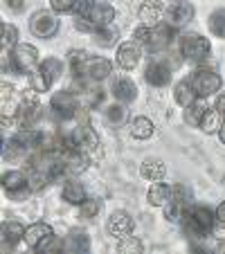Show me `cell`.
I'll list each match as a JSON object with an SVG mask.
<instances>
[{
  "mask_svg": "<svg viewBox=\"0 0 225 254\" xmlns=\"http://www.w3.org/2000/svg\"><path fill=\"white\" fill-rule=\"evenodd\" d=\"M29 86H32L34 92H48L50 88H52V83L48 81V77H45L39 67H34V70L29 72Z\"/></svg>",
  "mask_w": 225,
  "mask_h": 254,
  "instance_id": "e575fe53",
  "label": "cell"
},
{
  "mask_svg": "<svg viewBox=\"0 0 225 254\" xmlns=\"http://www.w3.org/2000/svg\"><path fill=\"white\" fill-rule=\"evenodd\" d=\"M0 45H2L5 52H9V50H14L18 45V27L16 25L11 23L0 25Z\"/></svg>",
  "mask_w": 225,
  "mask_h": 254,
  "instance_id": "d6a6232c",
  "label": "cell"
},
{
  "mask_svg": "<svg viewBox=\"0 0 225 254\" xmlns=\"http://www.w3.org/2000/svg\"><path fill=\"white\" fill-rule=\"evenodd\" d=\"M5 7L9 11H14V14H23V11H25V2H23V0H5Z\"/></svg>",
  "mask_w": 225,
  "mask_h": 254,
  "instance_id": "ab89813d",
  "label": "cell"
},
{
  "mask_svg": "<svg viewBox=\"0 0 225 254\" xmlns=\"http://www.w3.org/2000/svg\"><path fill=\"white\" fill-rule=\"evenodd\" d=\"M140 14V23L147 25V27H155L164 20V11L158 7V2H142L138 9Z\"/></svg>",
  "mask_w": 225,
  "mask_h": 254,
  "instance_id": "ffe728a7",
  "label": "cell"
},
{
  "mask_svg": "<svg viewBox=\"0 0 225 254\" xmlns=\"http://www.w3.org/2000/svg\"><path fill=\"white\" fill-rule=\"evenodd\" d=\"M39 63V50L29 43H18L14 50H9V65L5 67V72L29 74Z\"/></svg>",
  "mask_w": 225,
  "mask_h": 254,
  "instance_id": "5b68a950",
  "label": "cell"
},
{
  "mask_svg": "<svg viewBox=\"0 0 225 254\" xmlns=\"http://www.w3.org/2000/svg\"><path fill=\"white\" fill-rule=\"evenodd\" d=\"M90 57V54L86 52V50H72L70 54H68V63H70V72H75L79 65H81L86 59Z\"/></svg>",
  "mask_w": 225,
  "mask_h": 254,
  "instance_id": "f35d334b",
  "label": "cell"
},
{
  "mask_svg": "<svg viewBox=\"0 0 225 254\" xmlns=\"http://www.w3.org/2000/svg\"><path fill=\"white\" fill-rule=\"evenodd\" d=\"M214 211H216V221H223V223H225V200L221 202V205L216 207Z\"/></svg>",
  "mask_w": 225,
  "mask_h": 254,
  "instance_id": "ee69618b",
  "label": "cell"
},
{
  "mask_svg": "<svg viewBox=\"0 0 225 254\" xmlns=\"http://www.w3.org/2000/svg\"><path fill=\"white\" fill-rule=\"evenodd\" d=\"M219 137H221V142L225 144V122H223V126H221V130H219Z\"/></svg>",
  "mask_w": 225,
  "mask_h": 254,
  "instance_id": "f6af8a7d",
  "label": "cell"
},
{
  "mask_svg": "<svg viewBox=\"0 0 225 254\" xmlns=\"http://www.w3.org/2000/svg\"><path fill=\"white\" fill-rule=\"evenodd\" d=\"M92 41H95V45H99V48H115L117 41H120V32H117L113 25H104V27H97L95 32H92Z\"/></svg>",
  "mask_w": 225,
  "mask_h": 254,
  "instance_id": "d4e9b609",
  "label": "cell"
},
{
  "mask_svg": "<svg viewBox=\"0 0 225 254\" xmlns=\"http://www.w3.org/2000/svg\"><path fill=\"white\" fill-rule=\"evenodd\" d=\"M2 191L11 200H25L32 193L29 176L23 171H5L2 173Z\"/></svg>",
  "mask_w": 225,
  "mask_h": 254,
  "instance_id": "7c38bea8",
  "label": "cell"
},
{
  "mask_svg": "<svg viewBox=\"0 0 225 254\" xmlns=\"http://www.w3.org/2000/svg\"><path fill=\"white\" fill-rule=\"evenodd\" d=\"M140 59H142V48H138L135 41H126L117 48L115 65L120 70H133V67L140 65Z\"/></svg>",
  "mask_w": 225,
  "mask_h": 254,
  "instance_id": "9a60e30c",
  "label": "cell"
},
{
  "mask_svg": "<svg viewBox=\"0 0 225 254\" xmlns=\"http://www.w3.org/2000/svg\"><path fill=\"white\" fill-rule=\"evenodd\" d=\"M142 250H144L142 241L135 239V236H124L117 243V252H122V254H140Z\"/></svg>",
  "mask_w": 225,
  "mask_h": 254,
  "instance_id": "d590c367",
  "label": "cell"
},
{
  "mask_svg": "<svg viewBox=\"0 0 225 254\" xmlns=\"http://www.w3.org/2000/svg\"><path fill=\"white\" fill-rule=\"evenodd\" d=\"M207 108H210V106L205 104V99H201V97H198V99L194 101L192 106H187L185 113H182V117H185V124L196 126V128H198V124H201V120H203V115H205Z\"/></svg>",
  "mask_w": 225,
  "mask_h": 254,
  "instance_id": "4dcf8cb0",
  "label": "cell"
},
{
  "mask_svg": "<svg viewBox=\"0 0 225 254\" xmlns=\"http://www.w3.org/2000/svg\"><path fill=\"white\" fill-rule=\"evenodd\" d=\"M194 16H196V9H194L192 2L180 0L178 5H173L171 9L164 11V23L171 25L173 29H180V27H185L187 23H192Z\"/></svg>",
  "mask_w": 225,
  "mask_h": 254,
  "instance_id": "5bb4252c",
  "label": "cell"
},
{
  "mask_svg": "<svg viewBox=\"0 0 225 254\" xmlns=\"http://www.w3.org/2000/svg\"><path fill=\"white\" fill-rule=\"evenodd\" d=\"M212 236H214L216 241H225V223H223V221H216V223H214Z\"/></svg>",
  "mask_w": 225,
  "mask_h": 254,
  "instance_id": "60d3db41",
  "label": "cell"
},
{
  "mask_svg": "<svg viewBox=\"0 0 225 254\" xmlns=\"http://www.w3.org/2000/svg\"><path fill=\"white\" fill-rule=\"evenodd\" d=\"M110 92H113L115 101H120V104H133L138 99V86L129 77H117L113 81V86H110Z\"/></svg>",
  "mask_w": 225,
  "mask_h": 254,
  "instance_id": "e0dca14e",
  "label": "cell"
},
{
  "mask_svg": "<svg viewBox=\"0 0 225 254\" xmlns=\"http://www.w3.org/2000/svg\"><path fill=\"white\" fill-rule=\"evenodd\" d=\"M194 202V191L187 185H173L171 187V196L169 200L162 205V211H164V218L169 223H180V216L185 211V207H189Z\"/></svg>",
  "mask_w": 225,
  "mask_h": 254,
  "instance_id": "8992f818",
  "label": "cell"
},
{
  "mask_svg": "<svg viewBox=\"0 0 225 254\" xmlns=\"http://www.w3.org/2000/svg\"><path fill=\"white\" fill-rule=\"evenodd\" d=\"M214 108L221 113V115L225 117V92H219V97H216V104H214Z\"/></svg>",
  "mask_w": 225,
  "mask_h": 254,
  "instance_id": "b9f144b4",
  "label": "cell"
},
{
  "mask_svg": "<svg viewBox=\"0 0 225 254\" xmlns=\"http://www.w3.org/2000/svg\"><path fill=\"white\" fill-rule=\"evenodd\" d=\"M14 117H16L18 128H36V124H39L41 117H43V106L34 99L32 95H25L23 101L16 106Z\"/></svg>",
  "mask_w": 225,
  "mask_h": 254,
  "instance_id": "8fae6325",
  "label": "cell"
},
{
  "mask_svg": "<svg viewBox=\"0 0 225 254\" xmlns=\"http://www.w3.org/2000/svg\"><path fill=\"white\" fill-rule=\"evenodd\" d=\"M171 61L164 57H158V59H151L144 67V79L151 88H164L171 83Z\"/></svg>",
  "mask_w": 225,
  "mask_h": 254,
  "instance_id": "4fadbf2b",
  "label": "cell"
},
{
  "mask_svg": "<svg viewBox=\"0 0 225 254\" xmlns=\"http://www.w3.org/2000/svg\"><path fill=\"white\" fill-rule=\"evenodd\" d=\"M25 230H27V227H23L18 221L2 223V232H0V234H2V245H5V250H14L20 241H25Z\"/></svg>",
  "mask_w": 225,
  "mask_h": 254,
  "instance_id": "ac0fdd59",
  "label": "cell"
},
{
  "mask_svg": "<svg viewBox=\"0 0 225 254\" xmlns=\"http://www.w3.org/2000/svg\"><path fill=\"white\" fill-rule=\"evenodd\" d=\"M36 250H39V252H45V254H48V252H61V250H63V241L59 239V236L50 234V236H45V239L41 241V245Z\"/></svg>",
  "mask_w": 225,
  "mask_h": 254,
  "instance_id": "74e56055",
  "label": "cell"
},
{
  "mask_svg": "<svg viewBox=\"0 0 225 254\" xmlns=\"http://www.w3.org/2000/svg\"><path fill=\"white\" fill-rule=\"evenodd\" d=\"M63 250L66 252H75V254H83L90 250V236L81 230H72L70 234L63 239Z\"/></svg>",
  "mask_w": 225,
  "mask_h": 254,
  "instance_id": "d6986e66",
  "label": "cell"
},
{
  "mask_svg": "<svg viewBox=\"0 0 225 254\" xmlns=\"http://www.w3.org/2000/svg\"><path fill=\"white\" fill-rule=\"evenodd\" d=\"M173 34H176V29H173L171 25H167V23L162 20V23L155 25V27H147V25H140V27L133 32V41L140 45V48L147 50V52H151V54H162L164 50L171 45Z\"/></svg>",
  "mask_w": 225,
  "mask_h": 254,
  "instance_id": "3957f363",
  "label": "cell"
},
{
  "mask_svg": "<svg viewBox=\"0 0 225 254\" xmlns=\"http://www.w3.org/2000/svg\"><path fill=\"white\" fill-rule=\"evenodd\" d=\"M99 209H101L99 200L86 198V200H83L81 205H79V216H81V218H86V221H90V218H95V216L99 214Z\"/></svg>",
  "mask_w": 225,
  "mask_h": 254,
  "instance_id": "8d00e7d4",
  "label": "cell"
},
{
  "mask_svg": "<svg viewBox=\"0 0 225 254\" xmlns=\"http://www.w3.org/2000/svg\"><path fill=\"white\" fill-rule=\"evenodd\" d=\"M36 67H39V70L43 72L45 77H48L50 83L59 81V79H61V74H63V61H61V59H57V57L43 59V61H41Z\"/></svg>",
  "mask_w": 225,
  "mask_h": 254,
  "instance_id": "f546056e",
  "label": "cell"
},
{
  "mask_svg": "<svg viewBox=\"0 0 225 254\" xmlns=\"http://www.w3.org/2000/svg\"><path fill=\"white\" fill-rule=\"evenodd\" d=\"M169 196H171V187H169L167 183H162V180H158V183H153L151 187H149L147 200H149V205L162 207L164 202L169 200Z\"/></svg>",
  "mask_w": 225,
  "mask_h": 254,
  "instance_id": "83f0119b",
  "label": "cell"
},
{
  "mask_svg": "<svg viewBox=\"0 0 225 254\" xmlns=\"http://www.w3.org/2000/svg\"><path fill=\"white\" fill-rule=\"evenodd\" d=\"M140 173H142V178L151 180V183H158V180H164V176H167V167H164L162 160L147 158L142 162V167H140Z\"/></svg>",
  "mask_w": 225,
  "mask_h": 254,
  "instance_id": "603a6c76",
  "label": "cell"
},
{
  "mask_svg": "<svg viewBox=\"0 0 225 254\" xmlns=\"http://www.w3.org/2000/svg\"><path fill=\"white\" fill-rule=\"evenodd\" d=\"M189 81H192L194 90H196V95L201 97V99H207V97L216 95V92H221V88H223L221 74L214 70H210V67L194 70L192 74H189Z\"/></svg>",
  "mask_w": 225,
  "mask_h": 254,
  "instance_id": "9c48e42d",
  "label": "cell"
},
{
  "mask_svg": "<svg viewBox=\"0 0 225 254\" xmlns=\"http://www.w3.org/2000/svg\"><path fill=\"white\" fill-rule=\"evenodd\" d=\"M83 0H50L54 14H77Z\"/></svg>",
  "mask_w": 225,
  "mask_h": 254,
  "instance_id": "836d02e7",
  "label": "cell"
},
{
  "mask_svg": "<svg viewBox=\"0 0 225 254\" xmlns=\"http://www.w3.org/2000/svg\"><path fill=\"white\" fill-rule=\"evenodd\" d=\"M104 115H106V122H108L110 126H115V128H120V126H124L126 122H129V111H126V104H110V106H106V111H104Z\"/></svg>",
  "mask_w": 225,
  "mask_h": 254,
  "instance_id": "f1b7e54d",
  "label": "cell"
},
{
  "mask_svg": "<svg viewBox=\"0 0 225 254\" xmlns=\"http://www.w3.org/2000/svg\"><path fill=\"white\" fill-rule=\"evenodd\" d=\"M214 223H216V211H212L210 207H205V205H194V202L189 207H185V211H182V216H180L182 230L194 241L212 236Z\"/></svg>",
  "mask_w": 225,
  "mask_h": 254,
  "instance_id": "6da1fadb",
  "label": "cell"
},
{
  "mask_svg": "<svg viewBox=\"0 0 225 254\" xmlns=\"http://www.w3.org/2000/svg\"><path fill=\"white\" fill-rule=\"evenodd\" d=\"M223 122H225V117L221 115L216 108H207L205 115H203V120H201V124H198V128H201L205 135H214V133L221 130Z\"/></svg>",
  "mask_w": 225,
  "mask_h": 254,
  "instance_id": "4316f807",
  "label": "cell"
},
{
  "mask_svg": "<svg viewBox=\"0 0 225 254\" xmlns=\"http://www.w3.org/2000/svg\"><path fill=\"white\" fill-rule=\"evenodd\" d=\"M173 99H176V104L182 106V108L192 106L194 101L198 99V95H196V90H194V86H192V81H189V77L176 83V88H173Z\"/></svg>",
  "mask_w": 225,
  "mask_h": 254,
  "instance_id": "44dd1931",
  "label": "cell"
},
{
  "mask_svg": "<svg viewBox=\"0 0 225 254\" xmlns=\"http://www.w3.org/2000/svg\"><path fill=\"white\" fill-rule=\"evenodd\" d=\"M113 74V63L108 61L106 57H88L77 70L72 72V77H79V79H86L90 83H99L104 79H108Z\"/></svg>",
  "mask_w": 225,
  "mask_h": 254,
  "instance_id": "52a82bcc",
  "label": "cell"
},
{
  "mask_svg": "<svg viewBox=\"0 0 225 254\" xmlns=\"http://www.w3.org/2000/svg\"><path fill=\"white\" fill-rule=\"evenodd\" d=\"M133 227H135V223H133V218H131L129 211L117 209V211H113V214H110L106 230H108L110 236H115V239L120 241V239H124V236H131Z\"/></svg>",
  "mask_w": 225,
  "mask_h": 254,
  "instance_id": "2e32d148",
  "label": "cell"
},
{
  "mask_svg": "<svg viewBox=\"0 0 225 254\" xmlns=\"http://www.w3.org/2000/svg\"><path fill=\"white\" fill-rule=\"evenodd\" d=\"M207 29L214 39H225V7H219L207 16Z\"/></svg>",
  "mask_w": 225,
  "mask_h": 254,
  "instance_id": "1f68e13d",
  "label": "cell"
},
{
  "mask_svg": "<svg viewBox=\"0 0 225 254\" xmlns=\"http://www.w3.org/2000/svg\"><path fill=\"white\" fill-rule=\"evenodd\" d=\"M113 18H115V9L106 0H83L79 11L75 14V27L92 34L97 27L110 25Z\"/></svg>",
  "mask_w": 225,
  "mask_h": 254,
  "instance_id": "7a4b0ae2",
  "label": "cell"
},
{
  "mask_svg": "<svg viewBox=\"0 0 225 254\" xmlns=\"http://www.w3.org/2000/svg\"><path fill=\"white\" fill-rule=\"evenodd\" d=\"M79 106H81V101H79V97L72 90L54 92L52 99H50V115L54 117V122L66 124V122H70V120L77 117Z\"/></svg>",
  "mask_w": 225,
  "mask_h": 254,
  "instance_id": "277c9868",
  "label": "cell"
},
{
  "mask_svg": "<svg viewBox=\"0 0 225 254\" xmlns=\"http://www.w3.org/2000/svg\"><path fill=\"white\" fill-rule=\"evenodd\" d=\"M61 198L70 205H81L86 200V187L79 180H66L61 189Z\"/></svg>",
  "mask_w": 225,
  "mask_h": 254,
  "instance_id": "7402d4cb",
  "label": "cell"
},
{
  "mask_svg": "<svg viewBox=\"0 0 225 254\" xmlns=\"http://www.w3.org/2000/svg\"><path fill=\"white\" fill-rule=\"evenodd\" d=\"M129 128H131V135H133L135 139H151L153 137V133H155L153 122L149 120V117H144V115L133 117Z\"/></svg>",
  "mask_w": 225,
  "mask_h": 254,
  "instance_id": "484cf974",
  "label": "cell"
},
{
  "mask_svg": "<svg viewBox=\"0 0 225 254\" xmlns=\"http://www.w3.org/2000/svg\"><path fill=\"white\" fill-rule=\"evenodd\" d=\"M50 234H54V232L48 223H34V225H29L27 230H25V243H27V248L36 250L41 245V241Z\"/></svg>",
  "mask_w": 225,
  "mask_h": 254,
  "instance_id": "cb8c5ba5",
  "label": "cell"
},
{
  "mask_svg": "<svg viewBox=\"0 0 225 254\" xmlns=\"http://www.w3.org/2000/svg\"><path fill=\"white\" fill-rule=\"evenodd\" d=\"M29 32H32V36H36V39H43V41L52 39L59 32V18L54 16V11H50V9L34 11L32 18H29Z\"/></svg>",
  "mask_w": 225,
  "mask_h": 254,
  "instance_id": "30bf717a",
  "label": "cell"
},
{
  "mask_svg": "<svg viewBox=\"0 0 225 254\" xmlns=\"http://www.w3.org/2000/svg\"><path fill=\"white\" fill-rule=\"evenodd\" d=\"M180 57L192 63H205L212 57V45L203 34H185L180 39Z\"/></svg>",
  "mask_w": 225,
  "mask_h": 254,
  "instance_id": "ba28073f",
  "label": "cell"
},
{
  "mask_svg": "<svg viewBox=\"0 0 225 254\" xmlns=\"http://www.w3.org/2000/svg\"><path fill=\"white\" fill-rule=\"evenodd\" d=\"M178 2H180V0H158V7L162 11H167V9H171L173 5H178Z\"/></svg>",
  "mask_w": 225,
  "mask_h": 254,
  "instance_id": "7bdbcfd3",
  "label": "cell"
}]
</instances>
